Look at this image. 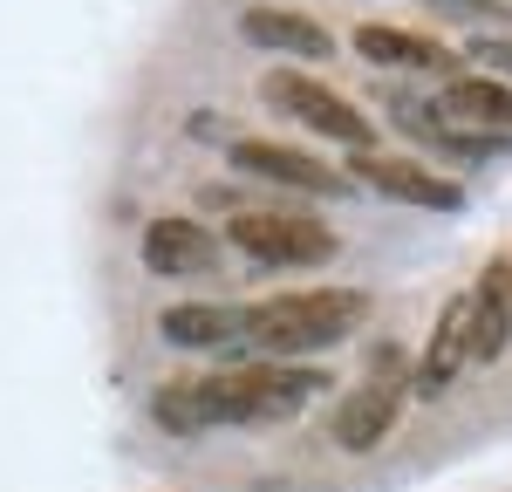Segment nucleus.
<instances>
[{
    "mask_svg": "<svg viewBox=\"0 0 512 492\" xmlns=\"http://www.w3.org/2000/svg\"><path fill=\"white\" fill-rule=\"evenodd\" d=\"M260 89H267V103H280L287 117H301L308 130H321V137H335V144H349V151H376L369 117H362L355 103H342L335 89H321V82H308V76H287V69H274Z\"/></svg>",
    "mask_w": 512,
    "mask_h": 492,
    "instance_id": "nucleus-5",
    "label": "nucleus"
},
{
    "mask_svg": "<svg viewBox=\"0 0 512 492\" xmlns=\"http://www.w3.org/2000/svg\"><path fill=\"white\" fill-rule=\"evenodd\" d=\"M349 178L355 185H376L383 199H403V205H437V212L458 205V185L451 178H437L431 164L383 158V151H349Z\"/></svg>",
    "mask_w": 512,
    "mask_h": 492,
    "instance_id": "nucleus-7",
    "label": "nucleus"
},
{
    "mask_svg": "<svg viewBox=\"0 0 512 492\" xmlns=\"http://www.w3.org/2000/svg\"><path fill=\"white\" fill-rule=\"evenodd\" d=\"M355 48L369 55V62H396V69H431V76L451 82L458 69V55L431 35H410V28H383V21H369V28H355Z\"/></svg>",
    "mask_w": 512,
    "mask_h": 492,
    "instance_id": "nucleus-10",
    "label": "nucleus"
},
{
    "mask_svg": "<svg viewBox=\"0 0 512 492\" xmlns=\"http://www.w3.org/2000/svg\"><path fill=\"white\" fill-rule=\"evenodd\" d=\"M315 390H321V369L239 363L185 383V404H192V424H267V417H294Z\"/></svg>",
    "mask_w": 512,
    "mask_h": 492,
    "instance_id": "nucleus-1",
    "label": "nucleus"
},
{
    "mask_svg": "<svg viewBox=\"0 0 512 492\" xmlns=\"http://www.w3.org/2000/svg\"><path fill=\"white\" fill-rule=\"evenodd\" d=\"M472 55L485 62V69H499V76H512V41H492V35H485V41H472Z\"/></svg>",
    "mask_w": 512,
    "mask_h": 492,
    "instance_id": "nucleus-16",
    "label": "nucleus"
},
{
    "mask_svg": "<svg viewBox=\"0 0 512 492\" xmlns=\"http://www.w3.org/2000/svg\"><path fill=\"white\" fill-rule=\"evenodd\" d=\"M233 164L253 171V178H274V185H294V192H328V199H349V171L308 158V151H287V144H267V137H239Z\"/></svg>",
    "mask_w": 512,
    "mask_h": 492,
    "instance_id": "nucleus-6",
    "label": "nucleus"
},
{
    "mask_svg": "<svg viewBox=\"0 0 512 492\" xmlns=\"http://www.w3.org/2000/svg\"><path fill=\"white\" fill-rule=\"evenodd\" d=\"M239 35L253 48H274V55H301V62H328V48H335V35L315 14H294V7H246Z\"/></svg>",
    "mask_w": 512,
    "mask_h": 492,
    "instance_id": "nucleus-9",
    "label": "nucleus"
},
{
    "mask_svg": "<svg viewBox=\"0 0 512 492\" xmlns=\"http://www.w3.org/2000/svg\"><path fill=\"white\" fill-rule=\"evenodd\" d=\"M506 274H512V260H506Z\"/></svg>",
    "mask_w": 512,
    "mask_h": 492,
    "instance_id": "nucleus-18",
    "label": "nucleus"
},
{
    "mask_svg": "<svg viewBox=\"0 0 512 492\" xmlns=\"http://www.w3.org/2000/svg\"><path fill=\"white\" fill-rule=\"evenodd\" d=\"M362 322V294L355 287H315V294H274L239 308V335L267 356H308L328 349L335 335H349Z\"/></svg>",
    "mask_w": 512,
    "mask_h": 492,
    "instance_id": "nucleus-2",
    "label": "nucleus"
},
{
    "mask_svg": "<svg viewBox=\"0 0 512 492\" xmlns=\"http://www.w3.org/2000/svg\"><path fill=\"white\" fill-rule=\"evenodd\" d=\"M396 123H403V130H417V137H424V144H437V151H451L458 164H485V158H499V151H506L492 130H458L451 117L417 110V103H396Z\"/></svg>",
    "mask_w": 512,
    "mask_h": 492,
    "instance_id": "nucleus-13",
    "label": "nucleus"
},
{
    "mask_svg": "<svg viewBox=\"0 0 512 492\" xmlns=\"http://www.w3.org/2000/svg\"><path fill=\"white\" fill-rule=\"evenodd\" d=\"M512 335V274L485 267L472 287V363H499Z\"/></svg>",
    "mask_w": 512,
    "mask_h": 492,
    "instance_id": "nucleus-11",
    "label": "nucleus"
},
{
    "mask_svg": "<svg viewBox=\"0 0 512 492\" xmlns=\"http://www.w3.org/2000/svg\"><path fill=\"white\" fill-rule=\"evenodd\" d=\"M226 240L246 260H267V267H315V260L335 253V233L308 212H233Z\"/></svg>",
    "mask_w": 512,
    "mask_h": 492,
    "instance_id": "nucleus-4",
    "label": "nucleus"
},
{
    "mask_svg": "<svg viewBox=\"0 0 512 492\" xmlns=\"http://www.w3.org/2000/svg\"><path fill=\"white\" fill-rule=\"evenodd\" d=\"M158 328H164V342H178V349H219L239 328V315L219 308V301H185V308H164Z\"/></svg>",
    "mask_w": 512,
    "mask_h": 492,
    "instance_id": "nucleus-14",
    "label": "nucleus"
},
{
    "mask_svg": "<svg viewBox=\"0 0 512 492\" xmlns=\"http://www.w3.org/2000/svg\"><path fill=\"white\" fill-rule=\"evenodd\" d=\"M444 103L458 110V117L485 123V130H512V89L492 76H451L444 82Z\"/></svg>",
    "mask_w": 512,
    "mask_h": 492,
    "instance_id": "nucleus-15",
    "label": "nucleus"
},
{
    "mask_svg": "<svg viewBox=\"0 0 512 492\" xmlns=\"http://www.w3.org/2000/svg\"><path fill=\"white\" fill-rule=\"evenodd\" d=\"M403 383H410V356H403L396 342H383V349L369 356V383L349 390L342 410L328 417L335 445H342V451H376V445H383L390 424H396V410H403Z\"/></svg>",
    "mask_w": 512,
    "mask_h": 492,
    "instance_id": "nucleus-3",
    "label": "nucleus"
},
{
    "mask_svg": "<svg viewBox=\"0 0 512 492\" xmlns=\"http://www.w3.org/2000/svg\"><path fill=\"white\" fill-rule=\"evenodd\" d=\"M437 14H499V0H431Z\"/></svg>",
    "mask_w": 512,
    "mask_h": 492,
    "instance_id": "nucleus-17",
    "label": "nucleus"
},
{
    "mask_svg": "<svg viewBox=\"0 0 512 492\" xmlns=\"http://www.w3.org/2000/svg\"><path fill=\"white\" fill-rule=\"evenodd\" d=\"M465 363H472V294H458V301L437 315L424 363H410V390H417V397H437Z\"/></svg>",
    "mask_w": 512,
    "mask_h": 492,
    "instance_id": "nucleus-8",
    "label": "nucleus"
},
{
    "mask_svg": "<svg viewBox=\"0 0 512 492\" xmlns=\"http://www.w3.org/2000/svg\"><path fill=\"white\" fill-rule=\"evenodd\" d=\"M212 253H219V240L192 219H151L144 226V267L151 274H198Z\"/></svg>",
    "mask_w": 512,
    "mask_h": 492,
    "instance_id": "nucleus-12",
    "label": "nucleus"
}]
</instances>
